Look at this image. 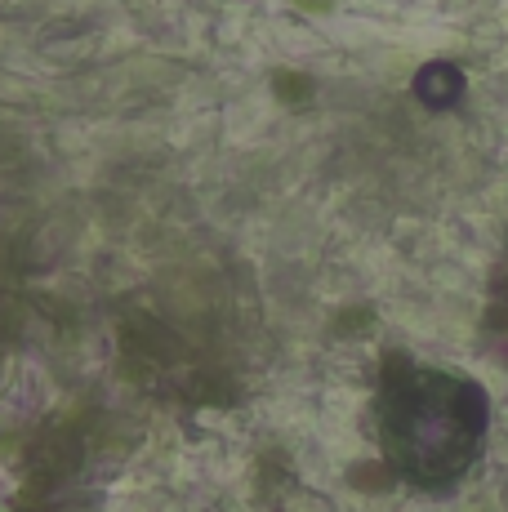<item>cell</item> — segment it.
<instances>
[{"instance_id":"6da1fadb","label":"cell","mask_w":508,"mask_h":512,"mask_svg":"<svg viewBox=\"0 0 508 512\" xmlns=\"http://www.w3.org/2000/svg\"><path fill=\"white\" fill-rule=\"evenodd\" d=\"M397 459L424 481L459 477L473 464L486 432V397L482 388L451 374H415L393 401Z\"/></svg>"},{"instance_id":"7a4b0ae2","label":"cell","mask_w":508,"mask_h":512,"mask_svg":"<svg viewBox=\"0 0 508 512\" xmlns=\"http://www.w3.org/2000/svg\"><path fill=\"white\" fill-rule=\"evenodd\" d=\"M415 90H419V98H424V103L446 107V103H455V98H459V90H464V76H459L455 67L437 63V67H428V72L419 76Z\"/></svg>"}]
</instances>
